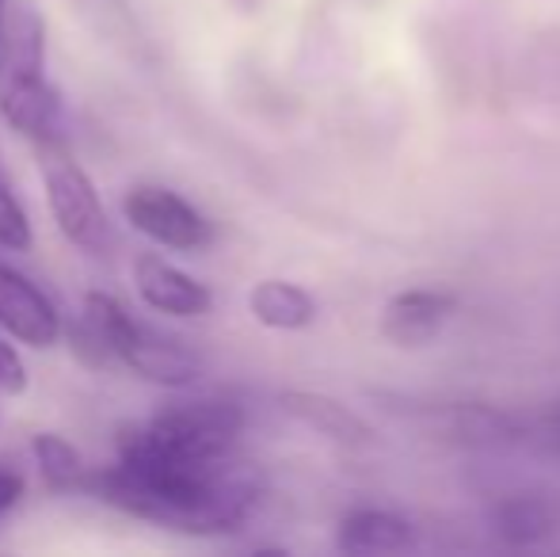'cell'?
Returning <instances> with one entry per match:
<instances>
[{"label":"cell","mask_w":560,"mask_h":557,"mask_svg":"<svg viewBox=\"0 0 560 557\" xmlns=\"http://www.w3.org/2000/svg\"><path fill=\"white\" fill-rule=\"evenodd\" d=\"M27 390V367L12 344L0 340V397H20Z\"/></svg>","instance_id":"cell-15"},{"label":"cell","mask_w":560,"mask_h":557,"mask_svg":"<svg viewBox=\"0 0 560 557\" xmlns=\"http://www.w3.org/2000/svg\"><path fill=\"white\" fill-rule=\"evenodd\" d=\"M457 302L446 290L416 287L400 290L385 302L382 310V336L397 348H423L446 328V321L454 317Z\"/></svg>","instance_id":"cell-7"},{"label":"cell","mask_w":560,"mask_h":557,"mask_svg":"<svg viewBox=\"0 0 560 557\" xmlns=\"http://www.w3.org/2000/svg\"><path fill=\"white\" fill-rule=\"evenodd\" d=\"M259 492V474L236 459V451L176 446L145 423L126 431L118 439V459L89 477V497L179 535L241 531L256 512Z\"/></svg>","instance_id":"cell-1"},{"label":"cell","mask_w":560,"mask_h":557,"mask_svg":"<svg viewBox=\"0 0 560 557\" xmlns=\"http://www.w3.org/2000/svg\"><path fill=\"white\" fill-rule=\"evenodd\" d=\"M488 520H492V531L508 546H538L560 531V504L518 492V497H503Z\"/></svg>","instance_id":"cell-10"},{"label":"cell","mask_w":560,"mask_h":557,"mask_svg":"<svg viewBox=\"0 0 560 557\" xmlns=\"http://www.w3.org/2000/svg\"><path fill=\"white\" fill-rule=\"evenodd\" d=\"M122 214L141 237L172 248V253H195V248H207L210 237H214L207 214L195 210L184 195L161 184L130 187L122 199Z\"/></svg>","instance_id":"cell-4"},{"label":"cell","mask_w":560,"mask_h":557,"mask_svg":"<svg viewBox=\"0 0 560 557\" xmlns=\"http://www.w3.org/2000/svg\"><path fill=\"white\" fill-rule=\"evenodd\" d=\"M133 287H138L141 302L156 313H168V317H202L210 310V290L202 287L195 276L179 271L176 264L161 260V256L145 253L133 260Z\"/></svg>","instance_id":"cell-8"},{"label":"cell","mask_w":560,"mask_h":557,"mask_svg":"<svg viewBox=\"0 0 560 557\" xmlns=\"http://www.w3.org/2000/svg\"><path fill=\"white\" fill-rule=\"evenodd\" d=\"M23 500V477L15 474V469H4L0 466V515L8 512V508H15Z\"/></svg>","instance_id":"cell-17"},{"label":"cell","mask_w":560,"mask_h":557,"mask_svg":"<svg viewBox=\"0 0 560 557\" xmlns=\"http://www.w3.org/2000/svg\"><path fill=\"white\" fill-rule=\"evenodd\" d=\"M336 546L343 554H400L412 546V527L385 508H354L339 520Z\"/></svg>","instance_id":"cell-9"},{"label":"cell","mask_w":560,"mask_h":557,"mask_svg":"<svg viewBox=\"0 0 560 557\" xmlns=\"http://www.w3.org/2000/svg\"><path fill=\"white\" fill-rule=\"evenodd\" d=\"M38 169H43V187L50 214L58 222L61 237L84 256H104L112 248V218L100 199L92 176L66 153L61 141L38 146Z\"/></svg>","instance_id":"cell-3"},{"label":"cell","mask_w":560,"mask_h":557,"mask_svg":"<svg viewBox=\"0 0 560 557\" xmlns=\"http://www.w3.org/2000/svg\"><path fill=\"white\" fill-rule=\"evenodd\" d=\"M0 328L27 348H54L61 336V313L43 290L15 268L0 264Z\"/></svg>","instance_id":"cell-5"},{"label":"cell","mask_w":560,"mask_h":557,"mask_svg":"<svg viewBox=\"0 0 560 557\" xmlns=\"http://www.w3.org/2000/svg\"><path fill=\"white\" fill-rule=\"evenodd\" d=\"M31 451H35V466H38V474H43L46 489L89 492L92 469L84 466V459L77 454V446L69 443V439L54 436V431H43V436H35Z\"/></svg>","instance_id":"cell-13"},{"label":"cell","mask_w":560,"mask_h":557,"mask_svg":"<svg viewBox=\"0 0 560 557\" xmlns=\"http://www.w3.org/2000/svg\"><path fill=\"white\" fill-rule=\"evenodd\" d=\"M248 310L259 325L279 328V333H302V328H310L313 317H317V302H313L310 290L287 279L256 282L248 294Z\"/></svg>","instance_id":"cell-11"},{"label":"cell","mask_w":560,"mask_h":557,"mask_svg":"<svg viewBox=\"0 0 560 557\" xmlns=\"http://www.w3.org/2000/svg\"><path fill=\"white\" fill-rule=\"evenodd\" d=\"M290 417H298L305 428H313L317 436L325 439H336V443H347V446H359L370 439V428L354 417L347 405L332 402L325 394H287L282 397Z\"/></svg>","instance_id":"cell-12"},{"label":"cell","mask_w":560,"mask_h":557,"mask_svg":"<svg viewBox=\"0 0 560 557\" xmlns=\"http://www.w3.org/2000/svg\"><path fill=\"white\" fill-rule=\"evenodd\" d=\"M8 15H12V4L0 0V38H4V31H8Z\"/></svg>","instance_id":"cell-18"},{"label":"cell","mask_w":560,"mask_h":557,"mask_svg":"<svg viewBox=\"0 0 560 557\" xmlns=\"http://www.w3.org/2000/svg\"><path fill=\"white\" fill-rule=\"evenodd\" d=\"M35 233H31V218L23 210L20 195H15L12 179L4 172V161H0V248L8 253H27Z\"/></svg>","instance_id":"cell-14"},{"label":"cell","mask_w":560,"mask_h":557,"mask_svg":"<svg viewBox=\"0 0 560 557\" xmlns=\"http://www.w3.org/2000/svg\"><path fill=\"white\" fill-rule=\"evenodd\" d=\"M118 363L130 367L138 379L156 382V386H191L202 374L199 351H191L176 336H164L156 328L141 325V321L118 351Z\"/></svg>","instance_id":"cell-6"},{"label":"cell","mask_w":560,"mask_h":557,"mask_svg":"<svg viewBox=\"0 0 560 557\" xmlns=\"http://www.w3.org/2000/svg\"><path fill=\"white\" fill-rule=\"evenodd\" d=\"M530 439H534V443H538L546 454H553V459H560V402H553L546 413H541L538 420L530 423Z\"/></svg>","instance_id":"cell-16"},{"label":"cell","mask_w":560,"mask_h":557,"mask_svg":"<svg viewBox=\"0 0 560 557\" xmlns=\"http://www.w3.org/2000/svg\"><path fill=\"white\" fill-rule=\"evenodd\" d=\"M0 115L35 146L61 141V96L46 77V27L27 4L12 8L0 38Z\"/></svg>","instance_id":"cell-2"}]
</instances>
